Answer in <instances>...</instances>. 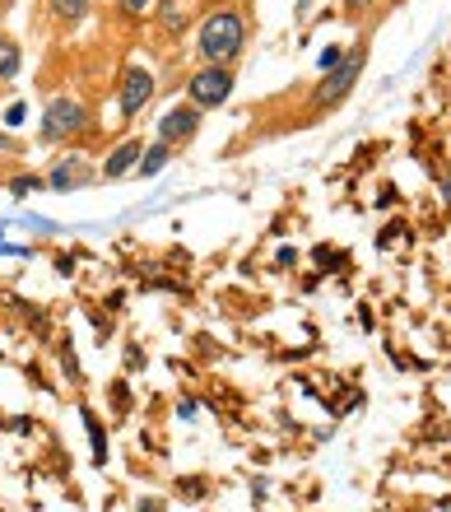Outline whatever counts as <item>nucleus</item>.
<instances>
[{
	"mask_svg": "<svg viewBox=\"0 0 451 512\" xmlns=\"http://www.w3.org/2000/svg\"><path fill=\"white\" fill-rule=\"evenodd\" d=\"M84 122H89L84 103H75V98H52V103H47V112H42V140H47V145L70 140V135L84 131Z\"/></svg>",
	"mask_w": 451,
	"mask_h": 512,
	"instance_id": "nucleus-2",
	"label": "nucleus"
},
{
	"mask_svg": "<svg viewBox=\"0 0 451 512\" xmlns=\"http://www.w3.org/2000/svg\"><path fill=\"white\" fill-rule=\"evenodd\" d=\"M340 56H345V52H335V47H326V52H321V70H335V66H340Z\"/></svg>",
	"mask_w": 451,
	"mask_h": 512,
	"instance_id": "nucleus-14",
	"label": "nucleus"
},
{
	"mask_svg": "<svg viewBox=\"0 0 451 512\" xmlns=\"http://www.w3.org/2000/svg\"><path fill=\"white\" fill-rule=\"evenodd\" d=\"M447 201H451V177H447Z\"/></svg>",
	"mask_w": 451,
	"mask_h": 512,
	"instance_id": "nucleus-16",
	"label": "nucleus"
},
{
	"mask_svg": "<svg viewBox=\"0 0 451 512\" xmlns=\"http://www.w3.org/2000/svg\"><path fill=\"white\" fill-rule=\"evenodd\" d=\"M242 42H247V24H242V14H233V10L205 14V24H200V52H205L210 66L233 61V56L242 52Z\"/></svg>",
	"mask_w": 451,
	"mask_h": 512,
	"instance_id": "nucleus-1",
	"label": "nucleus"
},
{
	"mask_svg": "<svg viewBox=\"0 0 451 512\" xmlns=\"http://www.w3.org/2000/svg\"><path fill=\"white\" fill-rule=\"evenodd\" d=\"M80 173H84V168H80L75 159H70V163H56V168H52V187H56V191L80 187Z\"/></svg>",
	"mask_w": 451,
	"mask_h": 512,
	"instance_id": "nucleus-10",
	"label": "nucleus"
},
{
	"mask_svg": "<svg viewBox=\"0 0 451 512\" xmlns=\"http://www.w3.org/2000/svg\"><path fill=\"white\" fill-rule=\"evenodd\" d=\"M196 126H200V112L186 103V108H173V112H168V117L159 122V140L173 149L177 140H191V135H196Z\"/></svg>",
	"mask_w": 451,
	"mask_h": 512,
	"instance_id": "nucleus-6",
	"label": "nucleus"
},
{
	"mask_svg": "<svg viewBox=\"0 0 451 512\" xmlns=\"http://www.w3.org/2000/svg\"><path fill=\"white\" fill-rule=\"evenodd\" d=\"M168 154H173V149L163 145V140L154 149H145V154H140V177H154V173H159L163 163H168Z\"/></svg>",
	"mask_w": 451,
	"mask_h": 512,
	"instance_id": "nucleus-11",
	"label": "nucleus"
},
{
	"mask_svg": "<svg viewBox=\"0 0 451 512\" xmlns=\"http://www.w3.org/2000/svg\"><path fill=\"white\" fill-rule=\"evenodd\" d=\"M359 66H363V47H354L349 56H340V66L326 70V80H321V89L312 94V103L317 108H335L340 98L354 89V80H359Z\"/></svg>",
	"mask_w": 451,
	"mask_h": 512,
	"instance_id": "nucleus-4",
	"label": "nucleus"
},
{
	"mask_svg": "<svg viewBox=\"0 0 451 512\" xmlns=\"http://www.w3.org/2000/svg\"><path fill=\"white\" fill-rule=\"evenodd\" d=\"M159 28H163V33H182V28H186V14H182V5H177V0H163V5H159Z\"/></svg>",
	"mask_w": 451,
	"mask_h": 512,
	"instance_id": "nucleus-9",
	"label": "nucleus"
},
{
	"mask_svg": "<svg viewBox=\"0 0 451 512\" xmlns=\"http://www.w3.org/2000/svg\"><path fill=\"white\" fill-rule=\"evenodd\" d=\"M149 98H154V75H149V66H126V75H121V117H135Z\"/></svg>",
	"mask_w": 451,
	"mask_h": 512,
	"instance_id": "nucleus-5",
	"label": "nucleus"
},
{
	"mask_svg": "<svg viewBox=\"0 0 451 512\" xmlns=\"http://www.w3.org/2000/svg\"><path fill=\"white\" fill-rule=\"evenodd\" d=\"M349 10H363V5H372V0H345Z\"/></svg>",
	"mask_w": 451,
	"mask_h": 512,
	"instance_id": "nucleus-15",
	"label": "nucleus"
},
{
	"mask_svg": "<svg viewBox=\"0 0 451 512\" xmlns=\"http://www.w3.org/2000/svg\"><path fill=\"white\" fill-rule=\"evenodd\" d=\"M19 66H24V52H19V42H14V38H0V84L14 80V75H19Z\"/></svg>",
	"mask_w": 451,
	"mask_h": 512,
	"instance_id": "nucleus-8",
	"label": "nucleus"
},
{
	"mask_svg": "<svg viewBox=\"0 0 451 512\" xmlns=\"http://www.w3.org/2000/svg\"><path fill=\"white\" fill-rule=\"evenodd\" d=\"M140 154H145V145H140V140H121V145L112 149V154H107L103 177H107V182H117V177H126V173L135 168V163H140Z\"/></svg>",
	"mask_w": 451,
	"mask_h": 512,
	"instance_id": "nucleus-7",
	"label": "nucleus"
},
{
	"mask_svg": "<svg viewBox=\"0 0 451 512\" xmlns=\"http://www.w3.org/2000/svg\"><path fill=\"white\" fill-rule=\"evenodd\" d=\"M52 10L66 19V24H80L84 14H89V0H52Z\"/></svg>",
	"mask_w": 451,
	"mask_h": 512,
	"instance_id": "nucleus-12",
	"label": "nucleus"
},
{
	"mask_svg": "<svg viewBox=\"0 0 451 512\" xmlns=\"http://www.w3.org/2000/svg\"><path fill=\"white\" fill-rule=\"evenodd\" d=\"M186 94H191V108L196 112L219 108V103L233 94V75H228V66H200L196 75H191V84H186Z\"/></svg>",
	"mask_w": 451,
	"mask_h": 512,
	"instance_id": "nucleus-3",
	"label": "nucleus"
},
{
	"mask_svg": "<svg viewBox=\"0 0 451 512\" xmlns=\"http://www.w3.org/2000/svg\"><path fill=\"white\" fill-rule=\"evenodd\" d=\"M117 5H121V14H126V19H140V14H145L154 0H117Z\"/></svg>",
	"mask_w": 451,
	"mask_h": 512,
	"instance_id": "nucleus-13",
	"label": "nucleus"
}]
</instances>
